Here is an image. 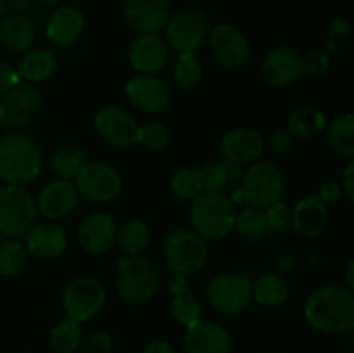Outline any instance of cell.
<instances>
[{"label": "cell", "mask_w": 354, "mask_h": 353, "mask_svg": "<svg viewBox=\"0 0 354 353\" xmlns=\"http://www.w3.org/2000/svg\"><path fill=\"white\" fill-rule=\"evenodd\" d=\"M304 318L313 329L327 334H346L354 327V294L341 284H324L308 294Z\"/></svg>", "instance_id": "1"}, {"label": "cell", "mask_w": 354, "mask_h": 353, "mask_svg": "<svg viewBox=\"0 0 354 353\" xmlns=\"http://www.w3.org/2000/svg\"><path fill=\"white\" fill-rule=\"evenodd\" d=\"M44 170L40 144L24 132H10L0 138V179L23 185L35 182Z\"/></svg>", "instance_id": "2"}, {"label": "cell", "mask_w": 354, "mask_h": 353, "mask_svg": "<svg viewBox=\"0 0 354 353\" xmlns=\"http://www.w3.org/2000/svg\"><path fill=\"white\" fill-rule=\"evenodd\" d=\"M237 208L223 190H203L190 203V225L204 241H221L234 232Z\"/></svg>", "instance_id": "3"}, {"label": "cell", "mask_w": 354, "mask_h": 353, "mask_svg": "<svg viewBox=\"0 0 354 353\" xmlns=\"http://www.w3.org/2000/svg\"><path fill=\"white\" fill-rule=\"evenodd\" d=\"M161 266L145 255L124 256L116 263L114 287L124 303L142 305L156 296L161 287Z\"/></svg>", "instance_id": "4"}, {"label": "cell", "mask_w": 354, "mask_h": 353, "mask_svg": "<svg viewBox=\"0 0 354 353\" xmlns=\"http://www.w3.org/2000/svg\"><path fill=\"white\" fill-rule=\"evenodd\" d=\"M242 199L248 206L266 210L283 199L287 190V176L279 165L272 161H258L248 165L241 179Z\"/></svg>", "instance_id": "5"}, {"label": "cell", "mask_w": 354, "mask_h": 353, "mask_svg": "<svg viewBox=\"0 0 354 353\" xmlns=\"http://www.w3.org/2000/svg\"><path fill=\"white\" fill-rule=\"evenodd\" d=\"M161 255L162 262L171 270V273L192 277L206 266L209 251L206 241L196 230L178 227L166 234Z\"/></svg>", "instance_id": "6"}, {"label": "cell", "mask_w": 354, "mask_h": 353, "mask_svg": "<svg viewBox=\"0 0 354 353\" xmlns=\"http://www.w3.org/2000/svg\"><path fill=\"white\" fill-rule=\"evenodd\" d=\"M107 301V289L99 277L83 275L73 277L61 293V305L66 317L73 320L88 322L100 314Z\"/></svg>", "instance_id": "7"}, {"label": "cell", "mask_w": 354, "mask_h": 353, "mask_svg": "<svg viewBox=\"0 0 354 353\" xmlns=\"http://www.w3.org/2000/svg\"><path fill=\"white\" fill-rule=\"evenodd\" d=\"M38 218L37 199L23 185L0 187V232L3 237H23Z\"/></svg>", "instance_id": "8"}, {"label": "cell", "mask_w": 354, "mask_h": 353, "mask_svg": "<svg viewBox=\"0 0 354 353\" xmlns=\"http://www.w3.org/2000/svg\"><path fill=\"white\" fill-rule=\"evenodd\" d=\"M209 35V17L199 7H183L171 12L165 26V40L169 51L196 54Z\"/></svg>", "instance_id": "9"}, {"label": "cell", "mask_w": 354, "mask_h": 353, "mask_svg": "<svg viewBox=\"0 0 354 353\" xmlns=\"http://www.w3.org/2000/svg\"><path fill=\"white\" fill-rule=\"evenodd\" d=\"M80 199L93 204H107L123 194L124 180L116 166L104 161H88L73 180Z\"/></svg>", "instance_id": "10"}, {"label": "cell", "mask_w": 354, "mask_h": 353, "mask_svg": "<svg viewBox=\"0 0 354 353\" xmlns=\"http://www.w3.org/2000/svg\"><path fill=\"white\" fill-rule=\"evenodd\" d=\"M206 300L221 315H239L252 303V280L244 273H220L206 286Z\"/></svg>", "instance_id": "11"}, {"label": "cell", "mask_w": 354, "mask_h": 353, "mask_svg": "<svg viewBox=\"0 0 354 353\" xmlns=\"http://www.w3.org/2000/svg\"><path fill=\"white\" fill-rule=\"evenodd\" d=\"M93 128L104 144L114 149H130L137 144L138 121L118 104L102 106L93 116Z\"/></svg>", "instance_id": "12"}, {"label": "cell", "mask_w": 354, "mask_h": 353, "mask_svg": "<svg viewBox=\"0 0 354 353\" xmlns=\"http://www.w3.org/2000/svg\"><path fill=\"white\" fill-rule=\"evenodd\" d=\"M44 107L40 89L31 83H17L0 99L2 125L12 132H21L35 121Z\"/></svg>", "instance_id": "13"}, {"label": "cell", "mask_w": 354, "mask_h": 353, "mask_svg": "<svg viewBox=\"0 0 354 353\" xmlns=\"http://www.w3.org/2000/svg\"><path fill=\"white\" fill-rule=\"evenodd\" d=\"M214 61L225 69H239L251 59V45L241 28L232 23H220L207 35Z\"/></svg>", "instance_id": "14"}, {"label": "cell", "mask_w": 354, "mask_h": 353, "mask_svg": "<svg viewBox=\"0 0 354 353\" xmlns=\"http://www.w3.org/2000/svg\"><path fill=\"white\" fill-rule=\"evenodd\" d=\"M124 96L130 106L140 113L158 114L169 106L171 90L161 76L137 73L124 85Z\"/></svg>", "instance_id": "15"}, {"label": "cell", "mask_w": 354, "mask_h": 353, "mask_svg": "<svg viewBox=\"0 0 354 353\" xmlns=\"http://www.w3.org/2000/svg\"><path fill=\"white\" fill-rule=\"evenodd\" d=\"M266 149V138L256 128L237 127L227 130L218 142V152L223 161L244 166L258 161Z\"/></svg>", "instance_id": "16"}, {"label": "cell", "mask_w": 354, "mask_h": 353, "mask_svg": "<svg viewBox=\"0 0 354 353\" xmlns=\"http://www.w3.org/2000/svg\"><path fill=\"white\" fill-rule=\"evenodd\" d=\"M259 75L272 87L292 85L304 75L303 54L290 45L273 47L263 57Z\"/></svg>", "instance_id": "17"}, {"label": "cell", "mask_w": 354, "mask_h": 353, "mask_svg": "<svg viewBox=\"0 0 354 353\" xmlns=\"http://www.w3.org/2000/svg\"><path fill=\"white\" fill-rule=\"evenodd\" d=\"M38 215L44 220L61 221L76 210L80 194L71 180L52 179L37 194Z\"/></svg>", "instance_id": "18"}, {"label": "cell", "mask_w": 354, "mask_h": 353, "mask_svg": "<svg viewBox=\"0 0 354 353\" xmlns=\"http://www.w3.org/2000/svg\"><path fill=\"white\" fill-rule=\"evenodd\" d=\"M116 230L118 225L109 213L93 211L80 221L76 239L86 255L102 256L116 246Z\"/></svg>", "instance_id": "19"}, {"label": "cell", "mask_w": 354, "mask_h": 353, "mask_svg": "<svg viewBox=\"0 0 354 353\" xmlns=\"http://www.w3.org/2000/svg\"><path fill=\"white\" fill-rule=\"evenodd\" d=\"M24 246L30 256L44 262L61 258L69 246V237L66 228L59 221H37L24 234Z\"/></svg>", "instance_id": "20"}, {"label": "cell", "mask_w": 354, "mask_h": 353, "mask_svg": "<svg viewBox=\"0 0 354 353\" xmlns=\"http://www.w3.org/2000/svg\"><path fill=\"white\" fill-rule=\"evenodd\" d=\"M168 44L158 33L137 35L128 47V62L140 75H158L169 62Z\"/></svg>", "instance_id": "21"}, {"label": "cell", "mask_w": 354, "mask_h": 353, "mask_svg": "<svg viewBox=\"0 0 354 353\" xmlns=\"http://www.w3.org/2000/svg\"><path fill=\"white\" fill-rule=\"evenodd\" d=\"M123 16L137 35L165 30L171 9L168 0H123Z\"/></svg>", "instance_id": "22"}, {"label": "cell", "mask_w": 354, "mask_h": 353, "mask_svg": "<svg viewBox=\"0 0 354 353\" xmlns=\"http://www.w3.org/2000/svg\"><path fill=\"white\" fill-rule=\"evenodd\" d=\"M183 346L187 353H230L232 336L218 322L201 318L185 329Z\"/></svg>", "instance_id": "23"}, {"label": "cell", "mask_w": 354, "mask_h": 353, "mask_svg": "<svg viewBox=\"0 0 354 353\" xmlns=\"http://www.w3.org/2000/svg\"><path fill=\"white\" fill-rule=\"evenodd\" d=\"M85 16L75 6H61L52 10L45 23V35L55 47H71L85 31Z\"/></svg>", "instance_id": "24"}, {"label": "cell", "mask_w": 354, "mask_h": 353, "mask_svg": "<svg viewBox=\"0 0 354 353\" xmlns=\"http://www.w3.org/2000/svg\"><path fill=\"white\" fill-rule=\"evenodd\" d=\"M290 225L301 237H320L328 225V206L318 197V194H308L294 204Z\"/></svg>", "instance_id": "25"}, {"label": "cell", "mask_w": 354, "mask_h": 353, "mask_svg": "<svg viewBox=\"0 0 354 353\" xmlns=\"http://www.w3.org/2000/svg\"><path fill=\"white\" fill-rule=\"evenodd\" d=\"M37 24L26 14H7L0 19V45L7 52L23 55L37 42Z\"/></svg>", "instance_id": "26"}, {"label": "cell", "mask_w": 354, "mask_h": 353, "mask_svg": "<svg viewBox=\"0 0 354 353\" xmlns=\"http://www.w3.org/2000/svg\"><path fill=\"white\" fill-rule=\"evenodd\" d=\"M57 69V59L47 48H31L19 57L16 71L19 80L31 85L47 82Z\"/></svg>", "instance_id": "27"}, {"label": "cell", "mask_w": 354, "mask_h": 353, "mask_svg": "<svg viewBox=\"0 0 354 353\" xmlns=\"http://www.w3.org/2000/svg\"><path fill=\"white\" fill-rule=\"evenodd\" d=\"M152 239L151 227L140 217H130L118 225L116 246H120L124 256L144 255Z\"/></svg>", "instance_id": "28"}, {"label": "cell", "mask_w": 354, "mask_h": 353, "mask_svg": "<svg viewBox=\"0 0 354 353\" xmlns=\"http://www.w3.org/2000/svg\"><path fill=\"white\" fill-rule=\"evenodd\" d=\"M328 120L322 109L315 106L294 107L287 116V130L292 137L315 138L325 134Z\"/></svg>", "instance_id": "29"}, {"label": "cell", "mask_w": 354, "mask_h": 353, "mask_svg": "<svg viewBox=\"0 0 354 353\" xmlns=\"http://www.w3.org/2000/svg\"><path fill=\"white\" fill-rule=\"evenodd\" d=\"M289 296L290 284L282 273H263L252 282V300L263 307H282Z\"/></svg>", "instance_id": "30"}, {"label": "cell", "mask_w": 354, "mask_h": 353, "mask_svg": "<svg viewBox=\"0 0 354 353\" xmlns=\"http://www.w3.org/2000/svg\"><path fill=\"white\" fill-rule=\"evenodd\" d=\"M90 161L88 152L76 145H59L54 152H52L50 159H48V166H50L52 173L55 179L64 180H75L76 175L83 170V166Z\"/></svg>", "instance_id": "31"}, {"label": "cell", "mask_w": 354, "mask_h": 353, "mask_svg": "<svg viewBox=\"0 0 354 353\" xmlns=\"http://www.w3.org/2000/svg\"><path fill=\"white\" fill-rule=\"evenodd\" d=\"M325 137L330 149L344 158H354V114H341L328 121Z\"/></svg>", "instance_id": "32"}, {"label": "cell", "mask_w": 354, "mask_h": 353, "mask_svg": "<svg viewBox=\"0 0 354 353\" xmlns=\"http://www.w3.org/2000/svg\"><path fill=\"white\" fill-rule=\"evenodd\" d=\"M241 166L232 165V163L223 161H209L199 168V176L201 182H203L204 190H223L227 192L230 187H234L235 183L241 182L242 173H239Z\"/></svg>", "instance_id": "33"}, {"label": "cell", "mask_w": 354, "mask_h": 353, "mask_svg": "<svg viewBox=\"0 0 354 353\" xmlns=\"http://www.w3.org/2000/svg\"><path fill=\"white\" fill-rule=\"evenodd\" d=\"M234 232H237L239 237L245 242L261 241L268 234L265 211L252 206H245L242 210H237Z\"/></svg>", "instance_id": "34"}, {"label": "cell", "mask_w": 354, "mask_h": 353, "mask_svg": "<svg viewBox=\"0 0 354 353\" xmlns=\"http://www.w3.org/2000/svg\"><path fill=\"white\" fill-rule=\"evenodd\" d=\"M173 82L182 90H194L203 83L204 64L196 54H178L173 62Z\"/></svg>", "instance_id": "35"}, {"label": "cell", "mask_w": 354, "mask_h": 353, "mask_svg": "<svg viewBox=\"0 0 354 353\" xmlns=\"http://www.w3.org/2000/svg\"><path fill=\"white\" fill-rule=\"evenodd\" d=\"M28 253L24 242L16 237H6L0 242V275L17 277L28 265Z\"/></svg>", "instance_id": "36"}, {"label": "cell", "mask_w": 354, "mask_h": 353, "mask_svg": "<svg viewBox=\"0 0 354 353\" xmlns=\"http://www.w3.org/2000/svg\"><path fill=\"white\" fill-rule=\"evenodd\" d=\"M82 324L66 317L57 322L48 334V345L55 353H75L82 346Z\"/></svg>", "instance_id": "37"}, {"label": "cell", "mask_w": 354, "mask_h": 353, "mask_svg": "<svg viewBox=\"0 0 354 353\" xmlns=\"http://www.w3.org/2000/svg\"><path fill=\"white\" fill-rule=\"evenodd\" d=\"M169 190L173 196L180 201L192 203L201 192H203V182H201L199 170L194 168H178L169 179Z\"/></svg>", "instance_id": "38"}, {"label": "cell", "mask_w": 354, "mask_h": 353, "mask_svg": "<svg viewBox=\"0 0 354 353\" xmlns=\"http://www.w3.org/2000/svg\"><path fill=\"white\" fill-rule=\"evenodd\" d=\"M169 315H171L176 324L187 329L203 318V303L192 293L175 296L171 300V303H169Z\"/></svg>", "instance_id": "39"}, {"label": "cell", "mask_w": 354, "mask_h": 353, "mask_svg": "<svg viewBox=\"0 0 354 353\" xmlns=\"http://www.w3.org/2000/svg\"><path fill=\"white\" fill-rule=\"evenodd\" d=\"M137 144L152 152L165 151L171 144V130L168 128V125L158 120L138 125Z\"/></svg>", "instance_id": "40"}, {"label": "cell", "mask_w": 354, "mask_h": 353, "mask_svg": "<svg viewBox=\"0 0 354 353\" xmlns=\"http://www.w3.org/2000/svg\"><path fill=\"white\" fill-rule=\"evenodd\" d=\"M353 28L351 23L344 17H335L327 30V38H325V51L328 54H342L351 44Z\"/></svg>", "instance_id": "41"}, {"label": "cell", "mask_w": 354, "mask_h": 353, "mask_svg": "<svg viewBox=\"0 0 354 353\" xmlns=\"http://www.w3.org/2000/svg\"><path fill=\"white\" fill-rule=\"evenodd\" d=\"M263 211H265L268 232H282L292 224V208L287 203H283V199L272 204V206H268Z\"/></svg>", "instance_id": "42"}, {"label": "cell", "mask_w": 354, "mask_h": 353, "mask_svg": "<svg viewBox=\"0 0 354 353\" xmlns=\"http://www.w3.org/2000/svg\"><path fill=\"white\" fill-rule=\"evenodd\" d=\"M304 62V73L311 76H322L328 71L330 68V54L324 48H315L310 51L306 55H303Z\"/></svg>", "instance_id": "43"}, {"label": "cell", "mask_w": 354, "mask_h": 353, "mask_svg": "<svg viewBox=\"0 0 354 353\" xmlns=\"http://www.w3.org/2000/svg\"><path fill=\"white\" fill-rule=\"evenodd\" d=\"M114 348L113 336L107 331H95L82 341L83 353H111Z\"/></svg>", "instance_id": "44"}, {"label": "cell", "mask_w": 354, "mask_h": 353, "mask_svg": "<svg viewBox=\"0 0 354 353\" xmlns=\"http://www.w3.org/2000/svg\"><path fill=\"white\" fill-rule=\"evenodd\" d=\"M294 144V137L290 135V132L287 128H279V130L273 132L272 135L266 141V145L272 149L275 154H283V152L290 151Z\"/></svg>", "instance_id": "45"}, {"label": "cell", "mask_w": 354, "mask_h": 353, "mask_svg": "<svg viewBox=\"0 0 354 353\" xmlns=\"http://www.w3.org/2000/svg\"><path fill=\"white\" fill-rule=\"evenodd\" d=\"M19 76L14 66H10L6 59H0V99L9 92L10 89L19 83Z\"/></svg>", "instance_id": "46"}, {"label": "cell", "mask_w": 354, "mask_h": 353, "mask_svg": "<svg viewBox=\"0 0 354 353\" xmlns=\"http://www.w3.org/2000/svg\"><path fill=\"white\" fill-rule=\"evenodd\" d=\"M342 196H344V192H342L341 182H335V180H328V182H325L324 185L320 187V190H318V197H320L327 206L328 204L339 203Z\"/></svg>", "instance_id": "47"}, {"label": "cell", "mask_w": 354, "mask_h": 353, "mask_svg": "<svg viewBox=\"0 0 354 353\" xmlns=\"http://www.w3.org/2000/svg\"><path fill=\"white\" fill-rule=\"evenodd\" d=\"M166 291H168V294H171L173 298L189 293V277L182 275V273H173V275L169 277L168 284H166Z\"/></svg>", "instance_id": "48"}, {"label": "cell", "mask_w": 354, "mask_h": 353, "mask_svg": "<svg viewBox=\"0 0 354 353\" xmlns=\"http://www.w3.org/2000/svg\"><path fill=\"white\" fill-rule=\"evenodd\" d=\"M342 192L354 204V158L349 159L348 165L342 170V179H341Z\"/></svg>", "instance_id": "49"}, {"label": "cell", "mask_w": 354, "mask_h": 353, "mask_svg": "<svg viewBox=\"0 0 354 353\" xmlns=\"http://www.w3.org/2000/svg\"><path fill=\"white\" fill-rule=\"evenodd\" d=\"M277 270H279V273H289L292 272V270H296L297 266H299V258L294 255H283L280 256L279 260H277Z\"/></svg>", "instance_id": "50"}, {"label": "cell", "mask_w": 354, "mask_h": 353, "mask_svg": "<svg viewBox=\"0 0 354 353\" xmlns=\"http://www.w3.org/2000/svg\"><path fill=\"white\" fill-rule=\"evenodd\" d=\"M3 2H6V10H9V14H26L35 0H3Z\"/></svg>", "instance_id": "51"}, {"label": "cell", "mask_w": 354, "mask_h": 353, "mask_svg": "<svg viewBox=\"0 0 354 353\" xmlns=\"http://www.w3.org/2000/svg\"><path fill=\"white\" fill-rule=\"evenodd\" d=\"M144 353H175V348L171 346V343L165 341V339H154L145 346Z\"/></svg>", "instance_id": "52"}, {"label": "cell", "mask_w": 354, "mask_h": 353, "mask_svg": "<svg viewBox=\"0 0 354 353\" xmlns=\"http://www.w3.org/2000/svg\"><path fill=\"white\" fill-rule=\"evenodd\" d=\"M344 282H346V287H348V289L354 294V258L349 260L348 265H346Z\"/></svg>", "instance_id": "53"}, {"label": "cell", "mask_w": 354, "mask_h": 353, "mask_svg": "<svg viewBox=\"0 0 354 353\" xmlns=\"http://www.w3.org/2000/svg\"><path fill=\"white\" fill-rule=\"evenodd\" d=\"M37 3H41V6H55V3H61L62 0H35Z\"/></svg>", "instance_id": "54"}, {"label": "cell", "mask_w": 354, "mask_h": 353, "mask_svg": "<svg viewBox=\"0 0 354 353\" xmlns=\"http://www.w3.org/2000/svg\"><path fill=\"white\" fill-rule=\"evenodd\" d=\"M6 2H3V0H0V19H2L3 16H6Z\"/></svg>", "instance_id": "55"}, {"label": "cell", "mask_w": 354, "mask_h": 353, "mask_svg": "<svg viewBox=\"0 0 354 353\" xmlns=\"http://www.w3.org/2000/svg\"><path fill=\"white\" fill-rule=\"evenodd\" d=\"M3 239H6V237H3V235H2V232H0V242H2Z\"/></svg>", "instance_id": "56"}, {"label": "cell", "mask_w": 354, "mask_h": 353, "mask_svg": "<svg viewBox=\"0 0 354 353\" xmlns=\"http://www.w3.org/2000/svg\"><path fill=\"white\" fill-rule=\"evenodd\" d=\"M0 125H2V109H0Z\"/></svg>", "instance_id": "57"}, {"label": "cell", "mask_w": 354, "mask_h": 353, "mask_svg": "<svg viewBox=\"0 0 354 353\" xmlns=\"http://www.w3.org/2000/svg\"><path fill=\"white\" fill-rule=\"evenodd\" d=\"M353 332H354V327H353Z\"/></svg>", "instance_id": "58"}]
</instances>
